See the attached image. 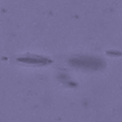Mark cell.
Instances as JSON below:
<instances>
[{
  "label": "cell",
  "mask_w": 122,
  "mask_h": 122,
  "mask_svg": "<svg viewBox=\"0 0 122 122\" xmlns=\"http://www.w3.org/2000/svg\"><path fill=\"white\" fill-rule=\"evenodd\" d=\"M69 64L71 66L89 70H99L105 66V61L94 56H83L78 55L69 59Z\"/></svg>",
  "instance_id": "cell-1"
},
{
  "label": "cell",
  "mask_w": 122,
  "mask_h": 122,
  "mask_svg": "<svg viewBox=\"0 0 122 122\" xmlns=\"http://www.w3.org/2000/svg\"><path fill=\"white\" fill-rule=\"evenodd\" d=\"M20 62L24 63H29V64H35V65H44V64H48L51 61L44 58L41 56H36V55H25L24 57L20 58Z\"/></svg>",
  "instance_id": "cell-2"
}]
</instances>
